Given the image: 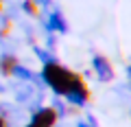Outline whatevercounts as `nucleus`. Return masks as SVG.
Masks as SVG:
<instances>
[{"instance_id": "obj_10", "label": "nucleus", "mask_w": 131, "mask_h": 127, "mask_svg": "<svg viewBox=\"0 0 131 127\" xmlns=\"http://www.w3.org/2000/svg\"><path fill=\"white\" fill-rule=\"evenodd\" d=\"M33 51H35V55H37V59L42 61V66H44V64H55V61H57L55 53L46 51V48H42V46H35Z\"/></svg>"}, {"instance_id": "obj_7", "label": "nucleus", "mask_w": 131, "mask_h": 127, "mask_svg": "<svg viewBox=\"0 0 131 127\" xmlns=\"http://www.w3.org/2000/svg\"><path fill=\"white\" fill-rule=\"evenodd\" d=\"M11 77H15L18 81H26V83H33V81L37 79L39 75H37V72H33L28 66H22V64L18 61V64L13 66V70H11Z\"/></svg>"}, {"instance_id": "obj_1", "label": "nucleus", "mask_w": 131, "mask_h": 127, "mask_svg": "<svg viewBox=\"0 0 131 127\" xmlns=\"http://www.w3.org/2000/svg\"><path fill=\"white\" fill-rule=\"evenodd\" d=\"M39 77H42L44 85L50 88L52 92H55V96H66V94H68L81 79H83L81 75L72 72L70 68L61 66L59 61H55V64H44Z\"/></svg>"}, {"instance_id": "obj_12", "label": "nucleus", "mask_w": 131, "mask_h": 127, "mask_svg": "<svg viewBox=\"0 0 131 127\" xmlns=\"http://www.w3.org/2000/svg\"><path fill=\"white\" fill-rule=\"evenodd\" d=\"M44 48H46V51H50V53H55V48H57V35H55V33H48V35H46Z\"/></svg>"}, {"instance_id": "obj_13", "label": "nucleus", "mask_w": 131, "mask_h": 127, "mask_svg": "<svg viewBox=\"0 0 131 127\" xmlns=\"http://www.w3.org/2000/svg\"><path fill=\"white\" fill-rule=\"evenodd\" d=\"M77 127H98V123H96V118L92 114H88L85 121H77Z\"/></svg>"}, {"instance_id": "obj_5", "label": "nucleus", "mask_w": 131, "mask_h": 127, "mask_svg": "<svg viewBox=\"0 0 131 127\" xmlns=\"http://www.w3.org/2000/svg\"><path fill=\"white\" fill-rule=\"evenodd\" d=\"M44 28H46V33L63 35V33H68V20H66V15L55 7L52 11H48V13H46V20H44Z\"/></svg>"}, {"instance_id": "obj_3", "label": "nucleus", "mask_w": 131, "mask_h": 127, "mask_svg": "<svg viewBox=\"0 0 131 127\" xmlns=\"http://www.w3.org/2000/svg\"><path fill=\"white\" fill-rule=\"evenodd\" d=\"M57 121H59V118H57L55 110L42 105V108H37L35 112H31V118H28L26 127H55Z\"/></svg>"}, {"instance_id": "obj_9", "label": "nucleus", "mask_w": 131, "mask_h": 127, "mask_svg": "<svg viewBox=\"0 0 131 127\" xmlns=\"http://www.w3.org/2000/svg\"><path fill=\"white\" fill-rule=\"evenodd\" d=\"M52 110H55V114H57V118H66L68 116V114L72 112V108L68 103H66V101H61V96H57L55 101H52V105H50Z\"/></svg>"}, {"instance_id": "obj_11", "label": "nucleus", "mask_w": 131, "mask_h": 127, "mask_svg": "<svg viewBox=\"0 0 131 127\" xmlns=\"http://www.w3.org/2000/svg\"><path fill=\"white\" fill-rule=\"evenodd\" d=\"M20 9H22V13L31 15V18L39 15V9H37V5H35V0H22V5H20Z\"/></svg>"}, {"instance_id": "obj_6", "label": "nucleus", "mask_w": 131, "mask_h": 127, "mask_svg": "<svg viewBox=\"0 0 131 127\" xmlns=\"http://www.w3.org/2000/svg\"><path fill=\"white\" fill-rule=\"evenodd\" d=\"M63 101L70 105V108H85L88 101H90V88H88V83H85V79H81L70 92L66 94Z\"/></svg>"}, {"instance_id": "obj_4", "label": "nucleus", "mask_w": 131, "mask_h": 127, "mask_svg": "<svg viewBox=\"0 0 131 127\" xmlns=\"http://www.w3.org/2000/svg\"><path fill=\"white\" fill-rule=\"evenodd\" d=\"M92 70H94V77H96L98 81H103V83H109V81H114V77H116L112 61L105 55H98V53L92 57Z\"/></svg>"}, {"instance_id": "obj_14", "label": "nucleus", "mask_w": 131, "mask_h": 127, "mask_svg": "<svg viewBox=\"0 0 131 127\" xmlns=\"http://www.w3.org/2000/svg\"><path fill=\"white\" fill-rule=\"evenodd\" d=\"M0 11H2V0H0Z\"/></svg>"}, {"instance_id": "obj_8", "label": "nucleus", "mask_w": 131, "mask_h": 127, "mask_svg": "<svg viewBox=\"0 0 131 127\" xmlns=\"http://www.w3.org/2000/svg\"><path fill=\"white\" fill-rule=\"evenodd\" d=\"M15 64H18V57H15L13 53H2V55H0V75L11 77V70H13Z\"/></svg>"}, {"instance_id": "obj_2", "label": "nucleus", "mask_w": 131, "mask_h": 127, "mask_svg": "<svg viewBox=\"0 0 131 127\" xmlns=\"http://www.w3.org/2000/svg\"><path fill=\"white\" fill-rule=\"evenodd\" d=\"M13 94H15L18 105H24V108L31 105L33 101H37V99H44L42 92H39L33 83H26V81H18V83H13Z\"/></svg>"}]
</instances>
